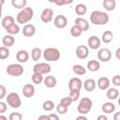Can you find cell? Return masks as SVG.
Segmentation results:
<instances>
[{
	"label": "cell",
	"instance_id": "5bb4252c",
	"mask_svg": "<svg viewBox=\"0 0 120 120\" xmlns=\"http://www.w3.org/2000/svg\"><path fill=\"white\" fill-rule=\"evenodd\" d=\"M22 34L24 37L30 38L33 37L36 34V27L34 24L32 23H26L23 27H22Z\"/></svg>",
	"mask_w": 120,
	"mask_h": 120
},
{
	"label": "cell",
	"instance_id": "c3c4849f",
	"mask_svg": "<svg viewBox=\"0 0 120 120\" xmlns=\"http://www.w3.org/2000/svg\"><path fill=\"white\" fill-rule=\"evenodd\" d=\"M113 120H120V112L114 113V115H113Z\"/></svg>",
	"mask_w": 120,
	"mask_h": 120
},
{
	"label": "cell",
	"instance_id": "2e32d148",
	"mask_svg": "<svg viewBox=\"0 0 120 120\" xmlns=\"http://www.w3.org/2000/svg\"><path fill=\"white\" fill-rule=\"evenodd\" d=\"M22 94L25 98H32L35 95V87L31 83H27L22 87Z\"/></svg>",
	"mask_w": 120,
	"mask_h": 120
},
{
	"label": "cell",
	"instance_id": "9a60e30c",
	"mask_svg": "<svg viewBox=\"0 0 120 120\" xmlns=\"http://www.w3.org/2000/svg\"><path fill=\"white\" fill-rule=\"evenodd\" d=\"M75 25H77L82 31H87L89 29V22L82 17H78L75 19Z\"/></svg>",
	"mask_w": 120,
	"mask_h": 120
},
{
	"label": "cell",
	"instance_id": "d590c367",
	"mask_svg": "<svg viewBox=\"0 0 120 120\" xmlns=\"http://www.w3.org/2000/svg\"><path fill=\"white\" fill-rule=\"evenodd\" d=\"M42 108H43L44 111L50 112V111H52V110L54 108V103H53L52 100H46V101L43 102Z\"/></svg>",
	"mask_w": 120,
	"mask_h": 120
},
{
	"label": "cell",
	"instance_id": "603a6c76",
	"mask_svg": "<svg viewBox=\"0 0 120 120\" xmlns=\"http://www.w3.org/2000/svg\"><path fill=\"white\" fill-rule=\"evenodd\" d=\"M106 96H107V98H109V99H111V100H114V99H116L117 98H118V96H119V91L116 89V88H108V90H107V92H106Z\"/></svg>",
	"mask_w": 120,
	"mask_h": 120
},
{
	"label": "cell",
	"instance_id": "ee69618b",
	"mask_svg": "<svg viewBox=\"0 0 120 120\" xmlns=\"http://www.w3.org/2000/svg\"><path fill=\"white\" fill-rule=\"evenodd\" d=\"M8 107H7V104L3 101L0 100V114H3L4 112H6Z\"/></svg>",
	"mask_w": 120,
	"mask_h": 120
},
{
	"label": "cell",
	"instance_id": "7dc6e473",
	"mask_svg": "<svg viewBox=\"0 0 120 120\" xmlns=\"http://www.w3.org/2000/svg\"><path fill=\"white\" fill-rule=\"evenodd\" d=\"M97 120H108V117L105 116L104 114H100L97 117Z\"/></svg>",
	"mask_w": 120,
	"mask_h": 120
},
{
	"label": "cell",
	"instance_id": "ffe728a7",
	"mask_svg": "<svg viewBox=\"0 0 120 120\" xmlns=\"http://www.w3.org/2000/svg\"><path fill=\"white\" fill-rule=\"evenodd\" d=\"M97 83L94 79H87L83 82V87L87 92H93L96 89Z\"/></svg>",
	"mask_w": 120,
	"mask_h": 120
},
{
	"label": "cell",
	"instance_id": "8fae6325",
	"mask_svg": "<svg viewBox=\"0 0 120 120\" xmlns=\"http://www.w3.org/2000/svg\"><path fill=\"white\" fill-rule=\"evenodd\" d=\"M53 23L55 25V27L59 28V29H63L67 26L68 24V19L66 18V16L64 15H57L55 18H54V21H53Z\"/></svg>",
	"mask_w": 120,
	"mask_h": 120
},
{
	"label": "cell",
	"instance_id": "d4e9b609",
	"mask_svg": "<svg viewBox=\"0 0 120 120\" xmlns=\"http://www.w3.org/2000/svg\"><path fill=\"white\" fill-rule=\"evenodd\" d=\"M6 29V31H7V33L8 34V35H11V36H13V35H17V34H19V32H20V27H19V25L17 24V23H12V24H10L9 26H8L7 28H5Z\"/></svg>",
	"mask_w": 120,
	"mask_h": 120
},
{
	"label": "cell",
	"instance_id": "4316f807",
	"mask_svg": "<svg viewBox=\"0 0 120 120\" xmlns=\"http://www.w3.org/2000/svg\"><path fill=\"white\" fill-rule=\"evenodd\" d=\"M41 54H42V51L40 48L38 47H36L34 48L32 51H31V58L33 61H38L39 60V58L41 57Z\"/></svg>",
	"mask_w": 120,
	"mask_h": 120
},
{
	"label": "cell",
	"instance_id": "e0dca14e",
	"mask_svg": "<svg viewBox=\"0 0 120 120\" xmlns=\"http://www.w3.org/2000/svg\"><path fill=\"white\" fill-rule=\"evenodd\" d=\"M43 83L48 88H53V87H55V85L57 83V81H56V78L54 76L48 75L43 79Z\"/></svg>",
	"mask_w": 120,
	"mask_h": 120
},
{
	"label": "cell",
	"instance_id": "f35d334b",
	"mask_svg": "<svg viewBox=\"0 0 120 120\" xmlns=\"http://www.w3.org/2000/svg\"><path fill=\"white\" fill-rule=\"evenodd\" d=\"M8 120H22V114L20 112H11L8 116Z\"/></svg>",
	"mask_w": 120,
	"mask_h": 120
},
{
	"label": "cell",
	"instance_id": "52a82bcc",
	"mask_svg": "<svg viewBox=\"0 0 120 120\" xmlns=\"http://www.w3.org/2000/svg\"><path fill=\"white\" fill-rule=\"evenodd\" d=\"M52 70L51 66L48 63H38L33 67L34 73H39V74H48Z\"/></svg>",
	"mask_w": 120,
	"mask_h": 120
},
{
	"label": "cell",
	"instance_id": "7a4b0ae2",
	"mask_svg": "<svg viewBox=\"0 0 120 120\" xmlns=\"http://www.w3.org/2000/svg\"><path fill=\"white\" fill-rule=\"evenodd\" d=\"M33 16H34V11H33L32 8L25 7L24 8L21 9V11L17 14L16 21H17L18 23L23 24V23H26L29 21H31Z\"/></svg>",
	"mask_w": 120,
	"mask_h": 120
},
{
	"label": "cell",
	"instance_id": "f907efd6",
	"mask_svg": "<svg viewBox=\"0 0 120 120\" xmlns=\"http://www.w3.org/2000/svg\"><path fill=\"white\" fill-rule=\"evenodd\" d=\"M4 0H1L0 1V18H1V16H2V5L4 4Z\"/></svg>",
	"mask_w": 120,
	"mask_h": 120
},
{
	"label": "cell",
	"instance_id": "4fadbf2b",
	"mask_svg": "<svg viewBox=\"0 0 120 120\" xmlns=\"http://www.w3.org/2000/svg\"><path fill=\"white\" fill-rule=\"evenodd\" d=\"M100 43H101V40L99 38H98L97 36H91L88 40H87V44H88V47L92 50H97L100 47Z\"/></svg>",
	"mask_w": 120,
	"mask_h": 120
},
{
	"label": "cell",
	"instance_id": "277c9868",
	"mask_svg": "<svg viewBox=\"0 0 120 120\" xmlns=\"http://www.w3.org/2000/svg\"><path fill=\"white\" fill-rule=\"evenodd\" d=\"M42 53L44 59L48 62H55L60 58V52L56 48H47Z\"/></svg>",
	"mask_w": 120,
	"mask_h": 120
},
{
	"label": "cell",
	"instance_id": "7bdbcfd3",
	"mask_svg": "<svg viewBox=\"0 0 120 120\" xmlns=\"http://www.w3.org/2000/svg\"><path fill=\"white\" fill-rule=\"evenodd\" d=\"M112 83L115 86H120V75H115L112 77Z\"/></svg>",
	"mask_w": 120,
	"mask_h": 120
},
{
	"label": "cell",
	"instance_id": "836d02e7",
	"mask_svg": "<svg viewBox=\"0 0 120 120\" xmlns=\"http://www.w3.org/2000/svg\"><path fill=\"white\" fill-rule=\"evenodd\" d=\"M43 76L42 74H39V73H33L32 75V82L35 83V84H40L42 82H43Z\"/></svg>",
	"mask_w": 120,
	"mask_h": 120
},
{
	"label": "cell",
	"instance_id": "484cf974",
	"mask_svg": "<svg viewBox=\"0 0 120 120\" xmlns=\"http://www.w3.org/2000/svg\"><path fill=\"white\" fill-rule=\"evenodd\" d=\"M102 5H103V8L108 10V11H112L115 8V6H116V2L115 0H104L102 2Z\"/></svg>",
	"mask_w": 120,
	"mask_h": 120
},
{
	"label": "cell",
	"instance_id": "7402d4cb",
	"mask_svg": "<svg viewBox=\"0 0 120 120\" xmlns=\"http://www.w3.org/2000/svg\"><path fill=\"white\" fill-rule=\"evenodd\" d=\"M87 68L89 71H92V72L98 71L100 68V64L97 60H90L87 63Z\"/></svg>",
	"mask_w": 120,
	"mask_h": 120
},
{
	"label": "cell",
	"instance_id": "5b68a950",
	"mask_svg": "<svg viewBox=\"0 0 120 120\" xmlns=\"http://www.w3.org/2000/svg\"><path fill=\"white\" fill-rule=\"evenodd\" d=\"M6 71L10 76L19 77L23 73L24 69H23V67L21 64H10L7 67Z\"/></svg>",
	"mask_w": 120,
	"mask_h": 120
},
{
	"label": "cell",
	"instance_id": "ac0fdd59",
	"mask_svg": "<svg viewBox=\"0 0 120 120\" xmlns=\"http://www.w3.org/2000/svg\"><path fill=\"white\" fill-rule=\"evenodd\" d=\"M16 59L20 63H25V62H27L28 59H29V53H28V52L25 51V50H20V51H18V52L16 53Z\"/></svg>",
	"mask_w": 120,
	"mask_h": 120
},
{
	"label": "cell",
	"instance_id": "ba28073f",
	"mask_svg": "<svg viewBox=\"0 0 120 120\" xmlns=\"http://www.w3.org/2000/svg\"><path fill=\"white\" fill-rule=\"evenodd\" d=\"M98 58L101 62H109L112 58V52L108 48H102L98 52Z\"/></svg>",
	"mask_w": 120,
	"mask_h": 120
},
{
	"label": "cell",
	"instance_id": "cb8c5ba5",
	"mask_svg": "<svg viewBox=\"0 0 120 120\" xmlns=\"http://www.w3.org/2000/svg\"><path fill=\"white\" fill-rule=\"evenodd\" d=\"M101 110L103 112L105 113H112L114 112L115 110V105L112 103V102H105L102 107H101Z\"/></svg>",
	"mask_w": 120,
	"mask_h": 120
},
{
	"label": "cell",
	"instance_id": "74e56055",
	"mask_svg": "<svg viewBox=\"0 0 120 120\" xmlns=\"http://www.w3.org/2000/svg\"><path fill=\"white\" fill-rule=\"evenodd\" d=\"M68 107H67V106H65V105H63V104H61V103L59 102V104H58L57 107H56V111H57V112L60 113V114H65V113L68 112Z\"/></svg>",
	"mask_w": 120,
	"mask_h": 120
},
{
	"label": "cell",
	"instance_id": "d6986e66",
	"mask_svg": "<svg viewBox=\"0 0 120 120\" xmlns=\"http://www.w3.org/2000/svg\"><path fill=\"white\" fill-rule=\"evenodd\" d=\"M98 87L100 90H107L110 87V80L107 77H100L98 80Z\"/></svg>",
	"mask_w": 120,
	"mask_h": 120
},
{
	"label": "cell",
	"instance_id": "f1b7e54d",
	"mask_svg": "<svg viewBox=\"0 0 120 120\" xmlns=\"http://www.w3.org/2000/svg\"><path fill=\"white\" fill-rule=\"evenodd\" d=\"M14 22H14V18L12 16H10V15H8V16L4 17L2 19V21H1V24H2V26L4 28H7L8 26H9L10 24H12Z\"/></svg>",
	"mask_w": 120,
	"mask_h": 120
},
{
	"label": "cell",
	"instance_id": "7c38bea8",
	"mask_svg": "<svg viewBox=\"0 0 120 120\" xmlns=\"http://www.w3.org/2000/svg\"><path fill=\"white\" fill-rule=\"evenodd\" d=\"M82 86V81H81L80 78L74 77V78H71L68 82L69 91H71V90H81Z\"/></svg>",
	"mask_w": 120,
	"mask_h": 120
},
{
	"label": "cell",
	"instance_id": "30bf717a",
	"mask_svg": "<svg viewBox=\"0 0 120 120\" xmlns=\"http://www.w3.org/2000/svg\"><path fill=\"white\" fill-rule=\"evenodd\" d=\"M52 15H53V10L52 8H47L42 10V12L40 14V19L43 22L48 23L52 20Z\"/></svg>",
	"mask_w": 120,
	"mask_h": 120
},
{
	"label": "cell",
	"instance_id": "f5cc1de1",
	"mask_svg": "<svg viewBox=\"0 0 120 120\" xmlns=\"http://www.w3.org/2000/svg\"><path fill=\"white\" fill-rule=\"evenodd\" d=\"M0 120H8V118H7L5 115H3V114H0Z\"/></svg>",
	"mask_w": 120,
	"mask_h": 120
},
{
	"label": "cell",
	"instance_id": "9c48e42d",
	"mask_svg": "<svg viewBox=\"0 0 120 120\" xmlns=\"http://www.w3.org/2000/svg\"><path fill=\"white\" fill-rule=\"evenodd\" d=\"M75 53H76V56L79 58V59H85L88 57L89 55V50H88V47L85 46V45H80L76 48L75 50Z\"/></svg>",
	"mask_w": 120,
	"mask_h": 120
},
{
	"label": "cell",
	"instance_id": "816d5d0a",
	"mask_svg": "<svg viewBox=\"0 0 120 120\" xmlns=\"http://www.w3.org/2000/svg\"><path fill=\"white\" fill-rule=\"evenodd\" d=\"M119 52H120V48H118V49L116 50V58H117V59L120 58V57H119Z\"/></svg>",
	"mask_w": 120,
	"mask_h": 120
},
{
	"label": "cell",
	"instance_id": "83f0119b",
	"mask_svg": "<svg viewBox=\"0 0 120 120\" xmlns=\"http://www.w3.org/2000/svg\"><path fill=\"white\" fill-rule=\"evenodd\" d=\"M112 38H113V34H112V32L110 31V30L105 31V32L102 34V37H101V40H102L104 43H110V42H112Z\"/></svg>",
	"mask_w": 120,
	"mask_h": 120
},
{
	"label": "cell",
	"instance_id": "60d3db41",
	"mask_svg": "<svg viewBox=\"0 0 120 120\" xmlns=\"http://www.w3.org/2000/svg\"><path fill=\"white\" fill-rule=\"evenodd\" d=\"M50 2H52L58 6H63V5H68V4H71L72 3V0H60V1H50Z\"/></svg>",
	"mask_w": 120,
	"mask_h": 120
},
{
	"label": "cell",
	"instance_id": "bcb514c9",
	"mask_svg": "<svg viewBox=\"0 0 120 120\" xmlns=\"http://www.w3.org/2000/svg\"><path fill=\"white\" fill-rule=\"evenodd\" d=\"M38 120H50V118H49V115L42 114V115H40V116L38 117Z\"/></svg>",
	"mask_w": 120,
	"mask_h": 120
},
{
	"label": "cell",
	"instance_id": "6da1fadb",
	"mask_svg": "<svg viewBox=\"0 0 120 120\" xmlns=\"http://www.w3.org/2000/svg\"><path fill=\"white\" fill-rule=\"evenodd\" d=\"M90 22L95 25H105L109 22V15L100 10H94L90 15Z\"/></svg>",
	"mask_w": 120,
	"mask_h": 120
},
{
	"label": "cell",
	"instance_id": "4dcf8cb0",
	"mask_svg": "<svg viewBox=\"0 0 120 120\" xmlns=\"http://www.w3.org/2000/svg\"><path fill=\"white\" fill-rule=\"evenodd\" d=\"M26 4H27L26 0H12L11 1V5L15 8H20V9L24 8Z\"/></svg>",
	"mask_w": 120,
	"mask_h": 120
},
{
	"label": "cell",
	"instance_id": "8992f818",
	"mask_svg": "<svg viewBox=\"0 0 120 120\" xmlns=\"http://www.w3.org/2000/svg\"><path fill=\"white\" fill-rule=\"evenodd\" d=\"M7 99V103L11 107V108H14V109H17L19 108L21 105H22V101H21V98H20V96L15 93V92H11L8 95V97L6 98Z\"/></svg>",
	"mask_w": 120,
	"mask_h": 120
},
{
	"label": "cell",
	"instance_id": "8d00e7d4",
	"mask_svg": "<svg viewBox=\"0 0 120 120\" xmlns=\"http://www.w3.org/2000/svg\"><path fill=\"white\" fill-rule=\"evenodd\" d=\"M68 97L71 98L72 102L73 101H77L80 98V90H71L69 91V95Z\"/></svg>",
	"mask_w": 120,
	"mask_h": 120
},
{
	"label": "cell",
	"instance_id": "681fc988",
	"mask_svg": "<svg viewBox=\"0 0 120 120\" xmlns=\"http://www.w3.org/2000/svg\"><path fill=\"white\" fill-rule=\"evenodd\" d=\"M75 120H88L84 115H79L78 117H76Z\"/></svg>",
	"mask_w": 120,
	"mask_h": 120
},
{
	"label": "cell",
	"instance_id": "f546056e",
	"mask_svg": "<svg viewBox=\"0 0 120 120\" xmlns=\"http://www.w3.org/2000/svg\"><path fill=\"white\" fill-rule=\"evenodd\" d=\"M86 11H87V8H86V6L84 4H78V5H76L75 12H76L77 15L82 16V15H84L86 13Z\"/></svg>",
	"mask_w": 120,
	"mask_h": 120
},
{
	"label": "cell",
	"instance_id": "ab89813d",
	"mask_svg": "<svg viewBox=\"0 0 120 120\" xmlns=\"http://www.w3.org/2000/svg\"><path fill=\"white\" fill-rule=\"evenodd\" d=\"M60 103L63 104V105H65V106H67V107H69V106L71 105V103H72V100H71V98L68 96V97L63 98L60 100Z\"/></svg>",
	"mask_w": 120,
	"mask_h": 120
},
{
	"label": "cell",
	"instance_id": "1f68e13d",
	"mask_svg": "<svg viewBox=\"0 0 120 120\" xmlns=\"http://www.w3.org/2000/svg\"><path fill=\"white\" fill-rule=\"evenodd\" d=\"M72 70L76 75H84L86 72L85 68H83L82 65H74L72 67Z\"/></svg>",
	"mask_w": 120,
	"mask_h": 120
},
{
	"label": "cell",
	"instance_id": "d6a6232c",
	"mask_svg": "<svg viewBox=\"0 0 120 120\" xmlns=\"http://www.w3.org/2000/svg\"><path fill=\"white\" fill-rule=\"evenodd\" d=\"M82 31L77 25H75V24L70 28V35H71L73 38H78V37H80V36L82 35Z\"/></svg>",
	"mask_w": 120,
	"mask_h": 120
},
{
	"label": "cell",
	"instance_id": "b9f144b4",
	"mask_svg": "<svg viewBox=\"0 0 120 120\" xmlns=\"http://www.w3.org/2000/svg\"><path fill=\"white\" fill-rule=\"evenodd\" d=\"M7 95V89L3 84H0V100L3 99Z\"/></svg>",
	"mask_w": 120,
	"mask_h": 120
},
{
	"label": "cell",
	"instance_id": "e575fe53",
	"mask_svg": "<svg viewBox=\"0 0 120 120\" xmlns=\"http://www.w3.org/2000/svg\"><path fill=\"white\" fill-rule=\"evenodd\" d=\"M8 56H9V50H8V48H6L4 46L0 47V59L4 60V59H7Z\"/></svg>",
	"mask_w": 120,
	"mask_h": 120
},
{
	"label": "cell",
	"instance_id": "3957f363",
	"mask_svg": "<svg viewBox=\"0 0 120 120\" xmlns=\"http://www.w3.org/2000/svg\"><path fill=\"white\" fill-rule=\"evenodd\" d=\"M92 105H93V102L89 98H82L79 102L77 111L79 113H81V115H84L91 111Z\"/></svg>",
	"mask_w": 120,
	"mask_h": 120
},
{
	"label": "cell",
	"instance_id": "44dd1931",
	"mask_svg": "<svg viewBox=\"0 0 120 120\" xmlns=\"http://www.w3.org/2000/svg\"><path fill=\"white\" fill-rule=\"evenodd\" d=\"M2 42H3L4 47H6V48H9V47L13 46V44L15 43V38H14L13 36L8 34V35H6V36L3 37V40H2Z\"/></svg>",
	"mask_w": 120,
	"mask_h": 120
},
{
	"label": "cell",
	"instance_id": "f6af8a7d",
	"mask_svg": "<svg viewBox=\"0 0 120 120\" xmlns=\"http://www.w3.org/2000/svg\"><path fill=\"white\" fill-rule=\"evenodd\" d=\"M48 115H49L50 120H60L59 117H58V115L55 114V113H50V114H48Z\"/></svg>",
	"mask_w": 120,
	"mask_h": 120
}]
</instances>
